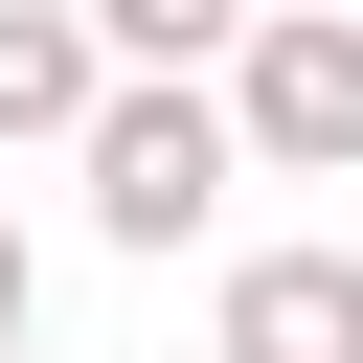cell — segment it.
Masks as SVG:
<instances>
[{
    "mask_svg": "<svg viewBox=\"0 0 363 363\" xmlns=\"http://www.w3.org/2000/svg\"><path fill=\"white\" fill-rule=\"evenodd\" d=\"M68 182H91V227H113V250H204V227H227V182H250V136H227V91H204V68H113V91H91V136H68Z\"/></svg>",
    "mask_w": 363,
    "mask_h": 363,
    "instance_id": "1",
    "label": "cell"
},
{
    "mask_svg": "<svg viewBox=\"0 0 363 363\" xmlns=\"http://www.w3.org/2000/svg\"><path fill=\"white\" fill-rule=\"evenodd\" d=\"M250 182H363V0H250V45L204 68Z\"/></svg>",
    "mask_w": 363,
    "mask_h": 363,
    "instance_id": "2",
    "label": "cell"
},
{
    "mask_svg": "<svg viewBox=\"0 0 363 363\" xmlns=\"http://www.w3.org/2000/svg\"><path fill=\"white\" fill-rule=\"evenodd\" d=\"M204 363H363V250H227Z\"/></svg>",
    "mask_w": 363,
    "mask_h": 363,
    "instance_id": "3",
    "label": "cell"
},
{
    "mask_svg": "<svg viewBox=\"0 0 363 363\" xmlns=\"http://www.w3.org/2000/svg\"><path fill=\"white\" fill-rule=\"evenodd\" d=\"M91 91H113V45H91L68 0H0V159H23V136H91Z\"/></svg>",
    "mask_w": 363,
    "mask_h": 363,
    "instance_id": "4",
    "label": "cell"
},
{
    "mask_svg": "<svg viewBox=\"0 0 363 363\" xmlns=\"http://www.w3.org/2000/svg\"><path fill=\"white\" fill-rule=\"evenodd\" d=\"M68 23H91L113 68H227V45H250V0H68Z\"/></svg>",
    "mask_w": 363,
    "mask_h": 363,
    "instance_id": "5",
    "label": "cell"
},
{
    "mask_svg": "<svg viewBox=\"0 0 363 363\" xmlns=\"http://www.w3.org/2000/svg\"><path fill=\"white\" fill-rule=\"evenodd\" d=\"M23 318H45V250H23V204H0V340H23Z\"/></svg>",
    "mask_w": 363,
    "mask_h": 363,
    "instance_id": "6",
    "label": "cell"
},
{
    "mask_svg": "<svg viewBox=\"0 0 363 363\" xmlns=\"http://www.w3.org/2000/svg\"><path fill=\"white\" fill-rule=\"evenodd\" d=\"M0 363H45V340H0Z\"/></svg>",
    "mask_w": 363,
    "mask_h": 363,
    "instance_id": "7",
    "label": "cell"
}]
</instances>
